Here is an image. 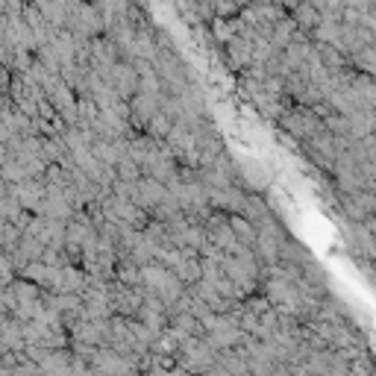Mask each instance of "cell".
I'll return each instance as SVG.
<instances>
[{
    "label": "cell",
    "mask_w": 376,
    "mask_h": 376,
    "mask_svg": "<svg viewBox=\"0 0 376 376\" xmlns=\"http://www.w3.org/2000/svg\"><path fill=\"white\" fill-rule=\"evenodd\" d=\"M9 162V147L6 144H0V168H4Z\"/></svg>",
    "instance_id": "6da1fadb"
},
{
    "label": "cell",
    "mask_w": 376,
    "mask_h": 376,
    "mask_svg": "<svg viewBox=\"0 0 376 376\" xmlns=\"http://www.w3.org/2000/svg\"><path fill=\"white\" fill-rule=\"evenodd\" d=\"M6 24H9V18L0 15V41H4V36H6Z\"/></svg>",
    "instance_id": "7a4b0ae2"
},
{
    "label": "cell",
    "mask_w": 376,
    "mask_h": 376,
    "mask_svg": "<svg viewBox=\"0 0 376 376\" xmlns=\"http://www.w3.org/2000/svg\"><path fill=\"white\" fill-rule=\"evenodd\" d=\"M220 9H223V12H227V9H233V4H220Z\"/></svg>",
    "instance_id": "3957f363"
}]
</instances>
